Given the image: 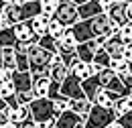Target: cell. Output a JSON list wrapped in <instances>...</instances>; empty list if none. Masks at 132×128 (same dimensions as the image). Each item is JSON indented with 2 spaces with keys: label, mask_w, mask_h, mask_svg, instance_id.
Masks as SVG:
<instances>
[{
  "label": "cell",
  "mask_w": 132,
  "mask_h": 128,
  "mask_svg": "<svg viewBox=\"0 0 132 128\" xmlns=\"http://www.w3.org/2000/svg\"><path fill=\"white\" fill-rule=\"evenodd\" d=\"M41 14V0H8L6 2V8L2 10L0 20L6 25V27H14L18 22H24V20H31L35 16Z\"/></svg>",
  "instance_id": "cell-1"
},
{
  "label": "cell",
  "mask_w": 132,
  "mask_h": 128,
  "mask_svg": "<svg viewBox=\"0 0 132 128\" xmlns=\"http://www.w3.org/2000/svg\"><path fill=\"white\" fill-rule=\"evenodd\" d=\"M108 31H110V18L106 14H98L89 20H79L77 25L71 27L73 39H75L77 45L100 39V37H108Z\"/></svg>",
  "instance_id": "cell-2"
},
{
  "label": "cell",
  "mask_w": 132,
  "mask_h": 128,
  "mask_svg": "<svg viewBox=\"0 0 132 128\" xmlns=\"http://www.w3.org/2000/svg\"><path fill=\"white\" fill-rule=\"evenodd\" d=\"M53 57L47 53L45 49H41L39 45H31L27 51V59H29V73L31 75H43V77H49V67L53 63Z\"/></svg>",
  "instance_id": "cell-3"
},
{
  "label": "cell",
  "mask_w": 132,
  "mask_h": 128,
  "mask_svg": "<svg viewBox=\"0 0 132 128\" xmlns=\"http://www.w3.org/2000/svg\"><path fill=\"white\" fill-rule=\"evenodd\" d=\"M29 112H31V120L35 124H45L49 120H57L59 114L55 108V102H51L47 98H41V100H33L29 104Z\"/></svg>",
  "instance_id": "cell-4"
},
{
  "label": "cell",
  "mask_w": 132,
  "mask_h": 128,
  "mask_svg": "<svg viewBox=\"0 0 132 128\" xmlns=\"http://www.w3.org/2000/svg\"><path fill=\"white\" fill-rule=\"evenodd\" d=\"M53 18L61 27H65V29H71L73 25H77L79 22V16H77V6L73 4V0H59Z\"/></svg>",
  "instance_id": "cell-5"
},
{
  "label": "cell",
  "mask_w": 132,
  "mask_h": 128,
  "mask_svg": "<svg viewBox=\"0 0 132 128\" xmlns=\"http://www.w3.org/2000/svg\"><path fill=\"white\" fill-rule=\"evenodd\" d=\"M116 120V114L112 108H98V106H92L89 114L85 116L83 120V126L85 128H106L108 124H112Z\"/></svg>",
  "instance_id": "cell-6"
},
{
  "label": "cell",
  "mask_w": 132,
  "mask_h": 128,
  "mask_svg": "<svg viewBox=\"0 0 132 128\" xmlns=\"http://www.w3.org/2000/svg\"><path fill=\"white\" fill-rule=\"evenodd\" d=\"M59 94L65 98V100H69V102H77V100H85V96H83L81 92V79H77L75 75H67L65 79H63V83L59 85Z\"/></svg>",
  "instance_id": "cell-7"
},
{
  "label": "cell",
  "mask_w": 132,
  "mask_h": 128,
  "mask_svg": "<svg viewBox=\"0 0 132 128\" xmlns=\"http://www.w3.org/2000/svg\"><path fill=\"white\" fill-rule=\"evenodd\" d=\"M126 6H128V2L126 0H112L110 2V6H108V10L104 12V14L110 18V22L116 25V27H122V25H126L128 20H126Z\"/></svg>",
  "instance_id": "cell-8"
},
{
  "label": "cell",
  "mask_w": 132,
  "mask_h": 128,
  "mask_svg": "<svg viewBox=\"0 0 132 128\" xmlns=\"http://www.w3.org/2000/svg\"><path fill=\"white\" fill-rule=\"evenodd\" d=\"M12 33H14L16 43H20V45H27V47L37 45V37L33 35V29H31V22H29V20L14 25V27H12Z\"/></svg>",
  "instance_id": "cell-9"
},
{
  "label": "cell",
  "mask_w": 132,
  "mask_h": 128,
  "mask_svg": "<svg viewBox=\"0 0 132 128\" xmlns=\"http://www.w3.org/2000/svg\"><path fill=\"white\" fill-rule=\"evenodd\" d=\"M98 14H104V6H102V0H85L77 6V16L79 20H89Z\"/></svg>",
  "instance_id": "cell-10"
},
{
  "label": "cell",
  "mask_w": 132,
  "mask_h": 128,
  "mask_svg": "<svg viewBox=\"0 0 132 128\" xmlns=\"http://www.w3.org/2000/svg\"><path fill=\"white\" fill-rule=\"evenodd\" d=\"M12 81V87H14V94H24V92H31V85H33V75L29 71H12L10 75Z\"/></svg>",
  "instance_id": "cell-11"
},
{
  "label": "cell",
  "mask_w": 132,
  "mask_h": 128,
  "mask_svg": "<svg viewBox=\"0 0 132 128\" xmlns=\"http://www.w3.org/2000/svg\"><path fill=\"white\" fill-rule=\"evenodd\" d=\"M67 75H69V69H67L65 65L59 61V57L55 55V57H53V63H51V67H49V79L53 81V83H57V85H61Z\"/></svg>",
  "instance_id": "cell-12"
},
{
  "label": "cell",
  "mask_w": 132,
  "mask_h": 128,
  "mask_svg": "<svg viewBox=\"0 0 132 128\" xmlns=\"http://www.w3.org/2000/svg\"><path fill=\"white\" fill-rule=\"evenodd\" d=\"M49 87H51V79H49V77H43V75H33V85H31V92H33L35 100L47 98Z\"/></svg>",
  "instance_id": "cell-13"
},
{
  "label": "cell",
  "mask_w": 132,
  "mask_h": 128,
  "mask_svg": "<svg viewBox=\"0 0 132 128\" xmlns=\"http://www.w3.org/2000/svg\"><path fill=\"white\" fill-rule=\"evenodd\" d=\"M104 51L110 55V59H118V57H122V49H124V43H122V39L114 35V37H106V43H104Z\"/></svg>",
  "instance_id": "cell-14"
},
{
  "label": "cell",
  "mask_w": 132,
  "mask_h": 128,
  "mask_svg": "<svg viewBox=\"0 0 132 128\" xmlns=\"http://www.w3.org/2000/svg\"><path fill=\"white\" fill-rule=\"evenodd\" d=\"M51 18H53V16L39 14V16H35V18L29 20V22H31V29H33V35L37 37V41H39L41 37H45V35H47V25L51 22Z\"/></svg>",
  "instance_id": "cell-15"
},
{
  "label": "cell",
  "mask_w": 132,
  "mask_h": 128,
  "mask_svg": "<svg viewBox=\"0 0 132 128\" xmlns=\"http://www.w3.org/2000/svg\"><path fill=\"white\" fill-rule=\"evenodd\" d=\"M0 98H2V102H4L8 108L18 106L16 104V94H14V87H12V81L10 79L0 81Z\"/></svg>",
  "instance_id": "cell-16"
},
{
  "label": "cell",
  "mask_w": 132,
  "mask_h": 128,
  "mask_svg": "<svg viewBox=\"0 0 132 128\" xmlns=\"http://www.w3.org/2000/svg\"><path fill=\"white\" fill-rule=\"evenodd\" d=\"M27 120H31L29 106H14V108H10V112H8V122L10 124L18 126V124H22Z\"/></svg>",
  "instance_id": "cell-17"
},
{
  "label": "cell",
  "mask_w": 132,
  "mask_h": 128,
  "mask_svg": "<svg viewBox=\"0 0 132 128\" xmlns=\"http://www.w3.org/2000/svg\"><path fill=\"white\" fill-rule=\"evenodd\" d=\"M0 57H2V69L12 73L16 71V51L12 47H6V49H0Z\"/></svg>",
  "instance_id": "cell-18"
},
{
  "label": "cell",
  "mask_w": 132,
  "mask_h": 128,
  "mask_svg": "<svg viewBox=\"0 0 132 128\" xmlns=\"http://www.w3.org/2000/svg\"><path fill=\"white\" fill-rule=\"evenodd\" d=\"M69 73H71V75H75L77 79H81V81L94 75L92 65H89V63H83V61H79V59H75V61L71 63V67H69Z\"/></svg>",
  "instance_id": "cell-19"
},
{
  "label": "cell",
  "mask_w": 132,
  "mask_h": 128,
  "mask_svg": "<svg viewBox=\"0 0 132 128\" xmlns=\"http://www.w3.org/2000/svg\"><path fill=\"white\" fill-rule=\"evenodd\" d=\"M116 100H118V98H116L114 94L100 90L98 94H96V98H94V102H92V106H98V108H112Z\"/></svg>",
  "instance_id": "cell-20"
},
{
  "label": "cell",
  "mask_w": 132,
  "mask_h": 128,
  "mask_svg": "<svg viewBox=\"0 0 132 128\" xmlns=\"http://www.w3.org/2000/svg\"><path fill=\"white\" fill-rule=\"evenodd\" d=\"M112 110H114L116 118H122V116H126L128 112H132V100L130 96L128 98H118L114 102V106H112Z\"/></svg>",
  "instance_id": "cell-21"
},
{
  "label": "cell",
  "mask_w": 132,
  "mask_h": 128,
  "mask_svg": "<svg viewBox=\"0 0 132 128\" xmlns=\"http://www.w3.org/2000/svg\"><path fill=\"white\" fill-rule=\"evenodd\" d=\"M69 110L73 114H77L79 118H83L85 120V116L89 114V110H92V104L87 102V100H77V102H69Z\"/></svg>",
  "instance_id": "cell-22"
},
{
  "label": "cell",
  "mask_w": 132,
  "mask_h": 128,
  "mask_svg": "<svg viewBox=\"0 0 132 128\" xmlns=\"http://www.w3.org/2000/svg\"><path fill=\"white\" fill-rule=\"evenodd\" d=\"M16 45V39H14V33H12V27H6L0 31V49H6V47H12L14 49Z\"/></svg>",
  "instance_id": "cell-23"
},
{
  "label": "cell",
  "mask_w": 132,
  "mask_h": 128,
  "mask_svg": "<svg viewBox=\"0 0 132 128\" xmlns=\"http://www.w3.org/2000/svg\"><path fill=\"white\" fill-rule=\"evenodd\" d=\"M63 33H65V27H61L55 18H51V22L47 25V35H49L51 39L57 43V41H61V37H63Z\"/></svg>",
  "instance_id": "cell-24"
},
{
  "label": "cell",
  "mask_w": 132,
  "mask_h": 128,
  "mask_svg": "<svg viewBox=\"0 0 132 128\" xmlns=\"http://www.w3.org/2000/svg\"><path fill=\"white\" fill-rule=\"evenodd\" d=\"M37 45L41 49H45L47 53H51V55H57V49H55V41L51 39L49 35H45V37H41L39 41H37Z\"/></svg>",
  "instance_id": "cell-25"
},
{
  "label": "cell",
  "mask_w": 132,
  "mask_h": 128,
  "mask_svg": "<svg viewBox=\"0 0 132 128\" xmlns=\"http://www.w3.org/2000/svg\"><path fill=\"white\" fill-rule=\"evenodd\" d=\"M118 37L122 39V43H124V45L132 43V22L122 25V27H120V31H118Z\"/></svg>",
  "instance_id": "cell-26"
},
{
  "label": "cell",
  "mask_w": 132,
  "mask_h": 128,
  "mask_svg": "<svg viewBox=\"0 0 132 128\" xmlns=\"http://www.w3.org/2000/svg\"><path fill=\"white\" fill-rule=\"evenodd\" d=\"M57 2L59 0H41V14L53 16L55 14V8H57Z\"/></svg>",
  "instance_id": "cell-27"
},
{
  "label": "cell",
  "mask_w": 132,
  "mask_h": 128,
  "mask_svg": "<svg viewBox=\"0 0 132 128\" xmlns=\"http://www.w3.org/2000/svg\"><path fill=\"white\" fill-rule=\"evenodd\" d=\"M16 71H29V59L24 53H16Z\"/></svg>",
  "instance_id": "cell-28"
},
{
  "label": "cell",
  "mask_w": 132,
  "mask_h": 128,
  "mask_svg": "<svg viewBox=\"0 0 132 128\" xmlns=\"http://www.w3.org/2000/svg\"><path fill=\"white\" fill-rule=\"evenodd\" d=\"M122 59H124L128 65H132V43L124 45V49H122Z\"/></svg>",
  "instance_id": "cell-29"
},
{
  "label": "cell",
  "mask_w": 132,
  "mask_h": 128,
  "mask_svg": "<svg viewBox=\"0 0 132 128\" xmlns=\"http://www.w3.org/2000/svg\"><path fill=\"white\" fill-rule=\"evenodd\" d=\"M120 124H122V128H132V112H128L126 116H122V118H116Z\"/></svg>",
  "instance_id": "cell-30"
},
{
  "label": "cell",
  "mask_w": 132,
  "mask_h": 128,
  "mask_svg": "<svg viewBox=\"0 0 132 128\" xmlns=\"http://www.w3.org/2000/svg\"><path fill=\"white\" fill-rule=\"evenodd\" d=\"M16 128H37V124H35L33 120H27V122H22V124H18Z\"/></svg>",
  "instance_id": "cell-31"
},
{
  "label": "cell",
  "mask_w": 132,
  "mask_h": 128,
  "mask_svg": "<svg viewBox=\"0 0 132 128\" xmlns=\"http://www.w3.org/2000/svg\"><path fill=\"white\" fill-rule=\"evenodd\" d=\"M126 20L132 22V2H128V6H126Z\"/></svg>",
  "instance_id": "cell-32"
},
{
  "label": "cell",
  "mask_w": 132,
  "mask_h": 128,
  "mask_svg": "<svg viewBox=\"0 0 132 128\" xmlns=\"http://www.w3.org/2000/svg\"><path fill=\"white\" fill-rule=\"evenodd\" d=\"M106 128H122V124H120L118 120H114L112 124H108V126H106Z\"/></svg>",
  "instance_id": "cell-33"
},
{
  "label": "cell",
  "mask_w": 132,
  "mask_h": 128,
  "mask_svg": "<svg viewBox=\"0 0 132 128\" xmlns=\"http://www.w3.org/2000/svg\"><path fill=\"white\" fill-rule=\"evenodd\" d=\"M6 2H8V0H0V14H2V10L6 8Z\"/></svg>",
  "instance_id": "cell-34"
},
{
  "label": "cell",
  "mask_w": 132,
  "mask_h": 128,
  "mask_svg": "<svg viewBox=\"0 0 132 128\" xmlns=\"http://www.w3.org/2000/svg\"><path fill=\"white\" fill-rule=\"evenodd\" d=\"M0 128H16V126L10 124V122H4V124H0Z\"/></svg>",
  "instance_id": "cell-35"
},
{
  "label": "cell",
  "mask_w": 132,
  "mask_h": 128,
  "mask_svg": "<svg viewBox=\"0 0 132 128\" xmlns=\"http://www.w3.org/2000/svg\"><path fill=\"white\" fill-rule=\"evenodd\" d=\"M4 108H6V104H4V102H2V98H0V112H2Z\"/></svg>",
  "instance_id": "cell-36"
},
{
  "label": "cell",
  "mask_w": 132,
  "mask_h": 128,
  "mask_svg": "<svg viewBox=\"0 0 132 128\" xmlns=\"http://www.w3.org/2000/svg\"><path fill=\"white\" fill-rule=\"evenodd\" d=\"M2 29H6V25H4L2 20H0V31H2Z\"/></svg>",
  "instance_id": "cell-37"
},
{
  "label": "cell",
  "mask_w": 132,
  "mask_h": 128,
  "mask_svg": "<svg viewBox=\"0 0 132 128\" xmlns=\"http://www.w3.org/2000/svg\"><path fill=\"white\" fill-rule=\"evenodd\" d=\"M0 69H2V57H0Z\"/></svg>",
  "instance_id": "cell-38"
},
{
  "label": "cell",
  "mask_w": 132,
  "mask_h": 128,
  "mask_svg": "<svg viewBox=\"0 0 132 128\" xmlns=\"http://www.w3.org/2000/svg\"><path fill=\"white\" fill-rule=\"evenodd\" d=\"M130 100H132V96H130Z\"/></svg>",
  "instance_id": "cell-39"
}]
</instances>
